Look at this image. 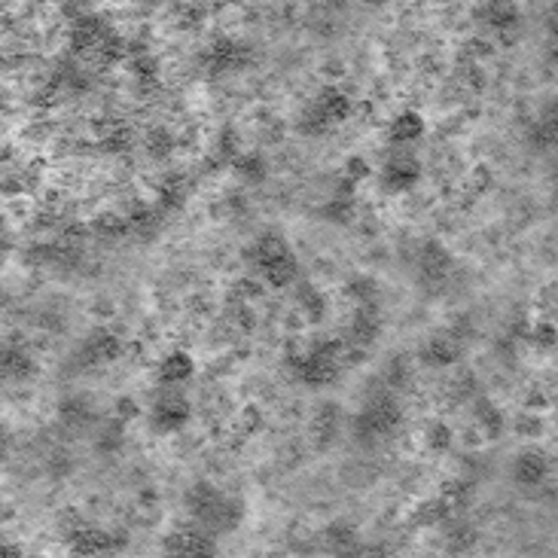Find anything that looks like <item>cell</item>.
<instances>
[{
	"instance_id": "9c48e42d",
	"label": "cell",
	"mask_w": 558,
	"mask_h": 558,
	"mask_svg": "<svg viewBox=\"0 0 558 558\" xmlns=\"http://www.w3.org/2000/svg\"><path fill=\"white\" fill-rule=\"evenodd\" d=\"M189 418H193V406L183 394L159 397L153 412H150V425H153L156 434H178L189 425Z\"/></svg>"
},
{
	"instance_id": "9a60e30c",
	"label": "cell",
	"mask_w": 558,
	"mask_h": 558,
	"mask_svg": "<svg viewBox=\"0 0 558 558\" xmlns=\"http://www.w3.org/2000/svg\"><path fill=\"white\" fill-rule=\"evenodd\" d=\"M107 31L110 28L105 25V19H98V15H92V13L77 15L74 28H70V50H74L77 55L98 50V43L105 40Z\"/></svg>"
},
{
	"instance_id": "52a82bcc",
	"label": "cell",
	"mask_w": 558,
	"mask_h": 558,
	"mask_svg": "<svg viewBox=\"0 0 558 558\" xmlns=\"http://www.w3.org/2000/svg\"><path fill=\"white\" fill-rule=\"evenodd\" d=\"M40 372V363L19 336H0V379L31 381Z\"/></svg>"
},
{
	"instance_id": "8d00e7d4",
	"label": "cell",
	"mask_w": 558,
	"mask_h": 558,
	"mask_svg": "<svg viewBox=\"0 0 558 558\" xmlns=\"http://www.w3.org/2000/svg\"><path fill=\"white\" fill-rule=\"evenodd\" d=\"M476 544V531L467 528L464 522H452L449 528V553H467Z\"/></svg>"
},
{
	"instance_id": "f6af8a7d",
	"label": "cell",
	"mask_w": 558,
	"mask_h": 558,
	"mask_svg": "<svg viewBox=\"0 0 558 558\" xmlns=\"http://www.w3.org/2000/svg\"><path fill=\"white\" fill-rule=\"evenodd\" d=\"M10 445H13V436H10V430H6L4 425H0V458H4V454L10 452Z\"/></svg>"
},
{
	"instance_id": "2e32d148",
	"label": "cell",
	"mask_w": 558,
	"mask_h": 558,
	"mask_svg": "<svg viewBox=\"0 0 558 558\" xmlns=\"http://www.w3.org/2000/svg\"><path fill=\"white\" fill-rule=\"evenodd\" d=\"M187 202H189V178L187 174H180V171L165 174L162 183H159V189H156V211L171 214V211H180Z\"/></svg>"
},
{
	"instance_id": "7402d4cb",
	"label": "cell",
	"mask_w": 558,
	"mask_h": 558,
	"mask_svg": "<svg viewBox=\"0 0 558 558\" xmlns=\"http://www.w3.org/2000/svg\"><path fill=\"white\" fill-rule=\"evenodd\" d=\"M324 540H326V549L333 555H357L363 553L361 549V537H357L354 525L351 522H330L324 531Z\"/></svg>"
},
{
	"instance_id": "cb8c5ba5",
	"label": "cell",
	"mask_w": 558,
	"mask_h": 558,
	"mask_svg": "<svg viewBox=\"0 0 558 558\" xmlns=\"http://www.w3.org/2000/svg\"><path fill=\"white\" fill-rule=\"evenodd\" d=\"M473 418L489 440H498L507 427V418H504V412H500V406H494L489 397H480V400L473 403Z\"/></svg>"
},
{
	"instance_id": "60d3db41",
	"label": "cell",
	"mask_w": 558,
	"mask_h": 558,
	"mask_svg": "<svg viewBox=\"0 0 558 558\" xmlns=\"http://www.w3.org/2000/svg\"><path fill=\"white\" fill-rule=\"evenodd\" d=\"M116 416H119V421H132V418L141 416V409H138V403H134L132 397H119V400H116Z\"/></svg>"
},
{
	"instance_id": "7bdbcfd3",
	"label": "cell",
	"mask_w": 558,
	"mask_h": 558,
	"mask_svg": "<svg viewBox=\"0 0 558 558\" xmlns=\"http://www.w3.org/2000/svg\"><path fill=\"white\" fill-rule=\"evenodd\" d=\"M220 153L226 156V159H233L238 153V143H235V132H223V138H220Z\"/></svg>"
},
{
	"instance_id": "484cf974",
	"label": "cell",
	"mask_w": 558,
	"mask_h": 558,
	"mask_svg": "<svg viewBox=\"0 0 558 558\" xmlns=\"http://www.w3.org/2000/svg\"><path fill=\"white\" fill-rule=\"evenodd\" d=\"M59 418H61V425H68V427L92 425L95 421L92 400H86V397H68V400L59 403Z\"/></svg>"
},
{
	"instance_id": "6da1fadb",
	"label": "cell",
	"mask_w": 558,
	"mask_h": 558,
	"mask_svg": "<svg viewBox=\"0 0 558 558\" xmlns=\"http://www.w3.org/2000/svg\"><path fill=\"white\" fill-rule=\"evenodd\" d=\"M187 513L193 516L196 525H202L211 534H229L235 531L244 519V504L235 494L220 491L211 482H196L187 491Z\"/></svg>"
},
{
	"instance_id": "f35d334b",
	"label": "cell",
	"mask_w": 558,
	"mask_h": 558,
	"mask_svg": "<svg viewBox=\"0 0 558 558\" xmlns=\"http://www.w3.org/2000/svg\"><path fill=\"white\" fill-rule=\"evenodd\" d=\"M372 174V165L366 162L363 156H351L348 162H345V178L348 180H354V183H363L366 178Z\"/></svg>"
},
{
	"instance_id": "d4e9b609",
	"label": "cell",
	"mask_w": 558,
	"mask_h": 558,
	"mask_svg": "<svg viewBox=\"0 0 558 558\" xmlns=\"http://www.w3.org/2000/svg\"><path fill=\"white\" fill-rule=\"evenodd\" d=\"M339 425H342V412L339 406H321V412L315 416L312 421V434H315V443L321 445V449H326L333 440H336L339 434Z\"/></svg>"
},
{
	"instance_id": "5bb4252c",
	"label": "cell",
	"mask_w": 558,
	"mask_h": 558,
	"mask_svg": "<svg viewBox=\"0 0 558 558\" xmlns=\"http://www.w3.org/2000/svg\"><path fill=\"white\" fill-rule=\"evenodd\" d=\"M381 326H385V321H381V312L376 302H372V306H357V312L348 324L351 345H357V348L372 345V342L381 336Z\"/></svg>"
},
{
	"instance_id": "bcb514c9",
	"label": "cell",
	"mask_w": 558,
	"mask_h": 558,
	"mask_svg": "<svg viewBox=\"0 0 558 558\" xmlns=\"http://www.w3.org/2000/svg\"><path fill=\"white\" fill-rule=\"evenodd\" d=\"M363 4H366V6H372V10H379V6H385L388 0H363Z\"/></svg>"
},
{
	"instance_id": "ba28073f",
	"label": "cell",
	"mask_w": 558,
	"mask_h": 558,
	"mask_svg": "<svg viewBox=\"0 0 558 558\" xmlns=\"http://www.w3.org/2000/svg\"><path fill=\"white\" fill-rule=\"evenodd\" d=\"M68 544L77 555H114L125 546V534H110L92 525H77L68 534Z\"/></svg>"
},
{
	"instance_id": "74e56055",
	"label": "cell",
	"mask_w": 558,
	"mask_h": 558,
	"mask_svg": "<svg viewBox=\"0 0 558 558\" xmlns=\"http://www.w3.org/2000/svg\"><path fill=\"white\" fill-rule=\"evenodd\" d=\"M531 342L544 351H553L555 342H558V333H555V324H537L531 330Z\"/></svg>"
},
{
	"instance_id": "d590c367",
	"label": "cell",
	"mask_w": 558,
	"mask_h": 558,
	"mask_svg": "<svg viewBox=\"0 0 558 558\" xmlns=\"http://www.w3.org/2000/svg\"><path fill=\"white\" fill-rule=\"evenodd\" d=\"M92 233L101 235V238H123V235H129L132 229H129V220L116 217V214H105V217L95 220Z\"/></svg>"
},
{
	"instance_id": "5b68a950",
	"label": "cell",
	"mask_w": 558,
	"mask_h": 558,
	"mask_svg": "<svg viewBox=\"0 0 558 558\" xmlns=\"http://www.w3.org/2000/svg\"><path fill=\"white\" fill-rule=\"evenodd\" d=\"M257 65V52L253 46H247L244 40L235 37H217L205 46L202 52V68L208 77H233L242 70Z\"/></svg>"
},
{
	"instance_id": "ab89813d",
	"label": "cell",
	"mask_w": 558,
	"mask_h": 558,
	"mask_svg": "<svg viewBox=\"0 0 558 558\" xmlns=\"http://www.w3.org/2000/svg\"><path fill=\"white\" fill-rule=\"evenodd\" d=\"M129 147H132V132L129 129H114L105 138V150H110V153H125Z\"/></svg>"
},
{
	"instance_id": "4fadbf2b",
	"label": "cell",
	"mask_w": 558,
	"mask_h": 558,
	"mask_svg": "<svg viewBox=\"0 0 558 558\" xmlns=\"http://www.w3.org/2000/svg\"><path fill=\"white\" fill-rule=\"evenodd\" d=\"M454 266L452 253L440 242H425L418 251V275L425 284H443Z\"/></svg>"
},
{
	"instance_id": "f1b7e54d",
	"label": "cell",
	"mask_w": 558,
	"mask_h": 558,
	"mask_svg": "<svg viewBox=\"0 0 558 558\" xmlns=\"http://www.w3.org/2000/svg\"><path fill=\"white\" fill-rule=\"evenodd\" d=\"M129 61H132V74L134 79L143 86V89H153V86L159 83V65L153 55H147L143 50H129Z\"/></svg>"
},
{
	"instance_id": "44dd1931",
	"label": "cell",
	"mask_w": 558,
	"mask_h": 558,
	"mask_svg": "<svg viewBox=\"0 0 558 558\" xmlns=\"http://www.w3.org/2000/svg\"><path fill=\"white\" fill-rule=\"evenodd\" d=\"M354 187L357 183L354 180H348V178H342L339 180V187H336V196L330 198V202L324 205V220H330V223H339V226H345V223L354 220Z\"/></svg>"
},
{
	"instance_id": "836d02e7",
	"label": "cell",
	"mask_w": 558,
	"mask_h": 558,
	"mask_svg": "<svg viewBox=\"0 0 558 558\" xmlns=\"http://www.w3.org/2000/svg\"><path fill=\"white\" fill-rule=\"evenodd\" d=\"M425 443H427V449L434 452V454H445V452L452 449V443H454V430L445 425V421H434V425H427Z\"/></svg>"
},
{
	"instance_id": "e575fe53",
	"label": "cell",
	"mask_w": 558,
	"mask_h": 558,
	"mask_svg": "<svg viewBox=\"0 0 558 558\" xmlns=\"http://www.w3.org/2000/svg\"><path fill=\"white\" fill-rule=\"evenodd\" d=\"M143 147H147V153L153 159H169L174 147H178V138L169 129H153L147 134V141H143Z\"/></svg>"
},
{
	"instance_id": "3957f363",
	"label": "cell",
	"mask_w": 558,
	"mask_h": 558,
	"mask_svg": "<svg viewBox=\"0 0 558 558\" xmlns=\"http://www.w3.org/2000/svg\"><path fill=\"white\" fill-rule=\"evenodd\" d=\"M251 262L269 287H287L297 281V275H299L297 253H293L290 242L278 233H266L257 244H253Z\"/></svg>"
},
{
	"instance_id": "8fae6325",
	"label": "cell",
	"mask_w": 558,
	"mask_h": 558,
	"mask_svg": "<svg viewBox=\"0 0 558 558\" xmlns=\"http://www.w3.org/2000/svg\"><path fill=\"white\" fill-rule=\"evenodd\" d=\"M418 180H421V162L409 153L390 156L385 169H381V187L388 193H409V189L418 187Z\"/></svg>"
},
{
	"instance_id": "4316f807",
	"label": "cell",
	"mask_w": 558,
	"mask_h": 558,
	"mask_svg": "<svg viewBox=\"0 0 558 558\" xmlns=\"http://www.w3.org/2000/svg\"><path fill=\"white\" fill-rule=\"evenodd\" d=\"M297 299H299V308L306 315L308 324H321L326 317V297L312 281H302L299 290H297Z\"/></svg>"
},
{
	"instance_id": "603a6c76",
	"label": "cell",
	"mask_w": 558,
	"mask_h": 558,
	"mask_svg": "<svg viewBox=\"0 0 558 558\" xmlns=\"http://www.w3.org/2000/svg\"><path fill=\"white\" fill-rule=\"evenodd\" d=\"M425 132H427L425 116L416 114V110H403V114L394 116V123H390L388 138L390 143H416Z\"/></svg>"
},
{
	"instance_id": "30bf717a",
	"label": "cell",
	"mask_w": 558,
	"mask_h": 558,
	"mask_svg": "<svg viewBox=\"0 0 558 558\" xmlns=\"http://www.w3.org/2000/svg\"><path fill=\"white\" fill-rule=\"evenodd\" d=\"M79 363L83 366H107V363H116L123 357V339L116 336L114 330H105L98 326L95 333L83 339L79 345Z\"/></svg>"
},
{
	"instance_id": "1f68e13d",
	"label": "cell",
	"mask_w": 558,
	"mask_h": 558,
	"mask_svg": "<svg viewBox=\"0 0 558 558\" xmlns=\"http://www.w3.org/2000/svg\"><path fill=\"white\" fill-rule=\"evenodd\" d=\"M452 519V509L445 504L443 498L436 500H427V504H421L416 509V516H412V525H421V528H427V525H445Z\"/></svg>"
},
{
	"instance_id": "b9f144b4",
	"label": "cell",
	"mask_w": 558,
	"mask_h": 558,
	"mask_svg": "<svg viewBox=\"0 0 558 558\" xmlns=\"http://www.w3.org/2000/svg\"><path fill=\"white\" fill-rule=\"evenodd\" d=\"M388 379H390V385H394V388L406 385V379H409V370H406V363H403V361H394V363H390Z\"/></svg>"
},
{
	"instance_id": "e0dca14e",
	"label": "cell",
	"mask_w": 558,
	"mask_h": 558,
	"mask_svg": "<svg viewBox=\"0 0 558 558\" xmlns=\"http://www.w3.org/2000/svg\"><path fill=\"white\" fill-rule=\"evenodd\" d=\"M312 105L321 110V116L330 125L345 123V119H351V114H354V101H351V95L345 89H339V86H326Z\"/></svg>"
},
{
	"instance_id": "4dcf8cb0",
	"label": "cell",
	"mask_w": 558,
	"mask_h": 558,
	"mask_svg": "<svg viewBox=\"0 0 558 558\" xmlns=\"http://www.w3.org/2000/svg\"><path fill=\"white\" fill-rule=\"evenodd\" d=\"M473 494H476V482L473 480H452V482L443 485L440 498L445 500V504H449V509L454 513V509H464L470 500H473Z\"/></svg>"
},
{
	"instance_id": "8992f818",
	"label": "cell",
	"mask_w": 558,
	"mask_h": 558,
	"mask_svg": "<svg viewBox=\"0 0 558 558\" xmlns=\"http://www.w3.org/2000/svg\"><path fill=\"white\" fill-rule=\"evenodd\" d=\"M162 553L174 558H208L217 553V534L205 531L202 525H180L165 534Z\"/></svg>"
},
{
	"instance_id": "277c9868",
	"label": "cell",
	"mask_w": 558,
	"mask_h": 558,
	"mask_svg": "<svg viewBox=\"0 0 558 558\" xmlns=\"http://www.w3.org/2000/svg\"><path fill=\"white\" fill-rule=\"evenodd\" d=\"M403 425V406L390 394H376L366 400V406L351 421V434L361 445H376L397 434Z\"/></svg>"
},
{
	"instance_id": "f546056e",
	"label": "cell",
	"mask_w": 558,
	"mask_h": 558,
	"mask_svg": "<svg viewBox=\"0 0 558 558\" xmlns=\"http://www.w3.org/2000/svg\"><path fill=\"white\" fill-rule=\"evenodd\" d=\"M345 293L351 299L357 302V306H372V302H379V281L372 275H351L348 284H345Z\"/></svg>"
},
{
	"instance_id": "7a4b0ae2",
	"label": "cell",
	"mask_w": 558,
	"mask_h": 558,
	"mask_svg": "<svg viewBox=\"0 0 558 558\" xmlns=\"http://www.w3.org/2000/svg\"><path fill=\"white\" fill-rule=\"evenodd\" d=\"M345 342L339 339H321L315 345H308L302 354L290 357L293 376L308 388H326L336 385L342 376V366H345Z\"/></svg>"
},
{
	"instance_id": "d6a6232c",
	"label": "cell",
	"mask_w": 558,
	"mask_h": 558,
	"mask_svg": "<svg viewBox=\"0 0 558 558\" xmlns=\"http://www.w3.org/2000/svg\"><path fill=\"white\" fill-rule=\"evenodd\" d=\"M528 143H531L534 150H540V153L555 147V116L553 114L531 125V129H528Z\"/></svg>"
},
{
	"instance_id": "ffe728a7",
	"label": "cell",
	"mask_w": 558,
	"mask_h": 558,
	"mask_svg": "<svg viewBox=\"0 0 558 558\" xmlns=\"http://www.w3.org/2000/svg\"><path fill=\"white\" fill-rule=\"evenodd\" d=\"M156 376L162 385H187L189 379L196 376V361H193V354H187V351H171V354H165L162 357V363H159V370H156Z\"/></svg>"
},
{
	"instance_id": "ac0fdd59",
	"label": "cell",
	"mask_w": 558,
	"mask_h": 558,
	"mask_svg": "<svg viewBox=\"0 0 558 558\" xmlns=\"http://www.w3.org/2000/svg\"><path fill=\"white\" fill-rule=\"evenodd\" d=\"M418 354H421V361H425L430 370H445V366H452L454 361L461 357V342L452 336H434V339H427L425 345L418 348Z\"/></svg>"
},
{
	"instance_id": "ee69618b",
	"label": "cell",
	"mask_w": 558,
	"mask_h": 558,
	"mask_svg": "<svg viewBox=\"0 0 558 558\" xmlns=\"http://www.w3.org/2000/svg\"><path fill=\"white\" fill-rule=\"evenodd\" d=\"M22 555V549L10 544V540H0V558H19Z\"/></svg>"
},
{
	"instance_id": "7c38bea8",
	"label": "cell",
	"mask_w": 558,
	"mask_h": 558,
	"mask_svg": "<svg viewBox=\"0 0 558 558\" xmlns=\"http://www.w3.org/2000/svg\"><path fill=\"white\" fill-rule=\"evenodd\" d=\"M476 13H480V19L494 31V34H500L507 40H513V34L522 25V13H519V6H516V0H482V6Z\"/></svg>"
},
{
	"instance_id": "d6986e66",
	"label": "cell",
	"mask_w": 558,
	"mask_h": 558,
	"mask_svg": "<svg viewBox=\"0 0 558 558\" xmlns=\"http://www.w3.org/2000/svg\"><path fill=\"white\" fill-rule=\"evenodd\" d=\"M549 473V458L540 449H528L522 452L519 458L513 461V480L525 485V489H531V485H540L546 480Z\"/></svg>"
},
{
	"instance_id": "83f0119b",
	"label": "cell",
	"mask_w": 558,
	"mask_h": 558,
	"mask_svg": "<svg viewBox=\"0 0 558 558\" xmlns=\"http://www.w3.org/2000/svg\"><path fill=\"white\" fill-rule=\"evenodd\" d=\"M229 162H233V171L238 178L247 183H262L269 178V162L262 153H235Z\"/></svg>"
}]
</instances>
